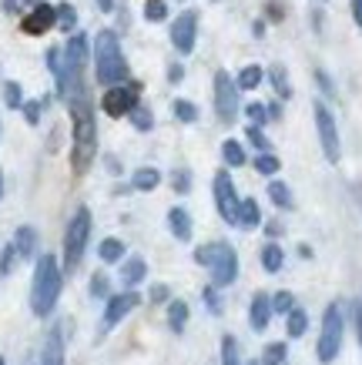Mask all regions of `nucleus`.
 Listing matches in <instances>:
<instances>
[{"label": "nucleus", "mask_w": 362, "mask_h": 365, "mask_svg": "<svg viewBox=\"0 0 362 365\" xmlns=\"http://www.w3.org/2000/svg\"><path fill=\"white\" fill-rule=\"evenodd\" d=\"M64 288V265L57 262V255L41 252L34 262V282H31V312L37 319H47L57 309Z\"/></svg>", "instance_id": "1"}, {"label": "nucleus", "mask_w": 362, "mask_h": 365, "mask_svg": "<svg viewBox=\"0 0 362 365\" xmlns=\"http://www.w3.org/2000/svg\"><path fill=\"white\" fill-rule=\"evenodd\" d=\"M71 108V121H74V134H71V168L74 175H84L94 158H98V124H94V111L91 101H74Z\"/></svg>", "instance_id": "2"}, {"label": "nucleus", "mask_w": 362, "mask_h": 365, "mask_svg": "<svg viewBox=\"0 0 362 365\" xmlns=\"http://www.w3.org/2000/svg\"><path fill=\"white\" fill-rule=\"evenodd\" d=\"M94 74L104 88L128 81V61L121 54V41L114 31H101L94 37Z\"/></svg>", "instance_id": "3"}, {"label": "nucleus", "mask_w": 362, "mask_h": 365, "mask_svg": "<svg viewBox=\"0 0 362 365\" xmlns=\"http://www.w3.org/2000/svg\"><path fill=\"white\" fill-rule=\"evenodd\" d=\"M195 262L211 272V285L215 288H228L238 278V252L228 242H208L195 248Z\"/></svg>", "instance_id": "4"}, {"label": "nucleus", "mask_w": 362, "mask_h": 365, "mask_svg": "<svg viewBox=\"0 0 362 365\" xmlns=\"http://www.w3.org/2000/svg\"><path fill=\"white\" fill-rule=\"evenodd\" d=\"M346 342V309L342 302H329L322 312V329H318V342H316V359L322 365H332L342 352Z\"/></svg>", "instance_id": "5"}, {"label": "nucleus", "mask_w": 362, "mask_h": 365, "mask_svg": "<svg viewBox=\"0 0 362 365\" xmlns=\"http://www.w3.org/2000/svg\"><path fill=\"white\" fill-rule=\"evenodd\" d=\"M91 208L88 205H77L74 215H71V222L64 228V275L77 272L81 262H84V252H88V242H91Z\"/></svg>", "instance_id": "6"}, {"label": "nucleus", "mask_w": 362, "mask_h": 365, "mask_svg": "<svg viewBox=\"0 0 362 365\" xmlns=\"http://www.w3.org/2000/svg\"><path fill=\"white\" fill-rule=\"evenodd\" d=\"M312 114H316V131H318V144H322V155L329 165H339L342 158V141H339V124H336V114L329 111L326 101H316L312 104Z\"/></svg>", "instance_id": "7"}, {"label": "nucleus", "mask_w": 362, "mask_h": 365, "mask_svg": "<svg viewBox=\"0 0 362 365\" xmlns=\"http://www.w3.org/2000/svg\"><path fill=\"white\" fill-rule=\"evenodd\" d=\"M141 104V84H134V81H124V84H114L101 94V108L108 118H128Z\"/></svg>", "instance_id": "8"}, {"label": "nucleus", "mask_w": 362, "mask_h": 365, "mask_svg": "<svg viewBox=\"0 0 362 365\" xmlns=\"http://www.w3.org/2000/svg\"><path fill=\"white\" fill-rule=\"evenodd\" d=\"M211 195H215V208H218L221 222L225 225H238V191H235V181H231L228 171H218L215 181H211Z\"/></svg>", "instance_id": "9"}, {"label": "nucleus", "mask_w": 362, "mask_h": 365, "mask_svg": "<svg viewBox=\"0 0 362 365\" xmlns=\"http://www.w3.org/2000/svg\"><path fill=\"white\" fill-rule=\"evenodd\" d=\"M215 114L221 124H235L238 118V84L228 71L215 74Z\"/></svg>", "instance_id": "10"}, {"label": "nucleus", "mask_w": 362, "mask_h": 365, "mask_svg": "<svg viewBox=\"0 0 362 365\" xmlns=\"http://www.w3.org/2000/svg\"><path fill=\"white\" fill-rule=\"evenodd\" d=\"M141 305V295L138 292H118V295H111L108 302H104V319H101V335L111 332L118 322H124L128 315H131L134 309Z\"/></svg>", "instance_id": "11"}, {"label": "nucleus", "mask_w": 362, "mask_h": 365, "mask_svg": "<svg viewBox=\"0 0 362 365\" xmlns=\"http://www.w3.org/2000/svg\"><path fill=\"white\" fill-rule=\"evenodd\" d=\"M198 41V14L195 11H181V17L171 21V47L178 54H191Z\"/></svg>", "instance_id": "12"}, {"label": "nucleus", "mask_w": 362, "mask_h": 365, "mask_svg": "<svg viewBox=\"0 0 362 365\" xmlns=\"http://www.w3.org/2000/svg\"><path fill=\"white\" fill-rule=\"evenodd\" d=\"M57 24V4H37L34 11L24 14V21H21V31L27 34V37H41V34H47L51 27Z\"/></svg>", "instance_id": "13"}, {"label": "nucleus", "mask_w": 362, "mask_h": 365, "mask_svg": "<svg viewBox=\"0 0 362 365\" xmlns=\"http://www.w3.org/2000/svg\"><path fill=\"white\" fill-rule=\"evenodd\" d=\"M64 329L67 322H54L41 345V365H64Z\"/></svg>", "instance_id": "14"}, {"label": "nucleus", "mask_w": 362, "mask_h": 365, "mask_svg": "<svg viewBox=\"0 0 362 365\" xmlns=\"http://www.w3.org/2000/svg\"><path fill=\"white\" fill-rule=\"evenodd\" d=\"M91 61V44H88V34L74 31L67 37L64 44V64L67 67H77V71H84V64Z\"/></svg>", "instance_id": "15"}, {"label": "nucleus", "mask_w": 362, "mask_h": 365, "mask_svg": "<svg viewBox=\"0 0 362 365\" xmlns=\"http://www.w3.org/2000/svg\"><path fill=\"white\" fill-rule=\"evenodd\" d=\"M268 322H272V295L268 292H255L252 305H248V325H252V332H265Z\"/></svg>", "instance_id": "16"}, {"label": "nucleus", "mask_w": 362, "mask_h": 365, "mask_svg": "<svg viewBox=\"0 0 362 365\" xmlns=\"http://www.w3.org/2000/svg\"><path fill=\"white\" fill-rule=\"evenodd\" d=\"M14 248H17V255H21V262H37V248H41V238H37V228L34 225H21L17 232H14Z\"/></svg>", "instance_id": "17"}, {"label": "nucleus", "mask_w": 362, "mask_h": 365, "mask_svg": "<svg viewBox=\"0 0 362 365\" xmlns=\"http://www.w3.org/2000/svg\"><path fill=\"white\" fill-rule=\"evenodd\" d=\"M144 278H148V262L141 255H131V258L121 262V285H124V292H134Z\"/></svg>", "instance_id": "18"}, {"label": "nucleus", "mask_w": 362, "mask_h": 365, "mask_svg": "<svg viewBox=\"0 0 362 365\" xmlns=\"http://www.w3.org/2000/svg\"><path fill=\"white\" fill-rule=\"evenodd\" d=\"M168 228H171V235H175L178 242H191V235H195V222H191L188 208L175 205V208L168 211Z\"/></svg>", "instance_id": "19"}, {"label": "nucleus", "mask_w": 362, "mask_h": 365, "mask_svg": "<svg viewBox=\"0 0 362 365\" xmlns=\"http://www.w3.org/2000/svg\"><path fill=\"white\" fill-rule=\"evenodd\" d=\"M258 262H262V268L268 272V275H278V272H282V265H286V252H282V245H278V242H265L262 252H258Z\"/></svg>", "instance_id": "20"}, {"label": "nucleus", "mask_w": 362, "mask_h": 365, "mask_svg": "<svg viewBox=\"0 0 362 365\" xmlns=\"http://www.w3.org/2000/svg\"><path fill=\"white\" fill-rule=\"evenodd\" d=\"M188 319H191V309H188L185 299H171L168 302V329L175 335H181L188 329Z\"/></svg>", "instance_id": "21"}, {"label": "nucleus", "mask_w": 362, "mask_h": 365, "mask_svg": "<svg viewBox=\"0 0 362 365\" xmlns=\"http://www.w3.org/2000/svg\"><path fill=\"white\" fill-rule=\"evenodd\" d=\"M124 255H128V248H124L121 238H101L98 258L104 262V265H118V262H124Z\"/></svg>", "instance_id": "22"}, {"label": "nucleus", "mask_w": 362, "mask_h": 365, "mask_svg": "<svg viewBox=\"0 0 362 365\" xmlns=\"http://www.w3.org/2000/svg\"><path fill=\"white\" fill-rule=\"evenodd\" d=\"M258 225H262V211H258V201H255V198H241V205H238V228L252 232V228H258Z\"/></svg>", "instance_id": "23"}, {"label": "nucleus", "mask_w": 362, "mask_h": 365, "mask_svg": "<svg viewBox=\"0 0 362 365\" xmlns=\"http://www.w3.org/2000/svg\"><path fill=\"white\" fill-rule=\"evenodd\" d=\"M268 201H272L275 208H282V211H288L292 205H296L292 188H288L286 181H278V178H272V181H268Z\"/></svg>", "instance_id": "24"}, {"label": "nucleus", "mask_w": 362, "mask_h": 365, "mask_svg": "<svg viewBox=\"0 0 362 365\" xmlns=\"http://www.w3.org/2000/svg\"><path fill=\"white\" fill-rule=\"evenodd\" d=\"M161 185V171L158 168H138L131 175V188L134 191H154Z\"/></svg>", "instance_id": "25"}, {"label": "nucleus", "mask_w": 362, "mask_h": 365, "mask_svg": "<svg viewBox=\"0 0 362 365\" xmlns=\"http://www.w3.org/2000/svg\"><path fill=\"white\" fill-rule=\"evenodd\" d=\"M306 332H308V312L296 305V309L286 315V335L288 339H302Z\"/></svg>", "instance_id": "26"}, {"label": "nucleus", "mask_w": 362, "mask_h": 365, "mask_svg": "<svg viewBox=\"0 0 362 365\" xmlns=\"http://www.w3.org/2000/svg\"><path fill=\"white\" fill-rule=\"evenodd\" d=\"M262 81H265V71L258 64H245L238 71V78H235V84H238V91H255V88H262Z\"/></svg>", "instance_id": "27"}, {"label": "nucleus", "mask_w": 362, "mask_h": 365, "mask_svg": "<svg viewBox=\"0 0 362 365\" xmlns=\"http://www.w3.org/2000/svg\"><path fill=\"white\" fill-rule=\"evenodd\" d=\"M221 158H225V165H228V168H245V161H248V155H245L241 141H235V138L221 141Z\"/></svg>", "instance_id": "28"}, {"label": "nucleus", "mask_w": 362, "mask_h": 365, "mask_svg": "<svg viewBox=\"0 0 362 365\" xmlns=\"http://www.w3.org/2000/svg\"><path fill=\"white\" fill-rule=\"evenodd\" d=\"M268 81H272L275 94H278L282 101L292 98V81H288V74H286V67H282V64H275L272 71H268Z\"/></svg>", "instance_id": "29"}, {"label": "nucleus", "mask_w": 362, "mask_h": 365, "mask_svg": "<svg viewBox=\"0 0 362 365\" xmlns=\"http://www.w3.org/2000/svg\"><path fill=\"white\" fill-rule=\"evenodd\" d=\"M286 359H288V345L286 342H268L262 349V359H258V362L262 365H286Z\"/></svg>", "instance_id": "30"}, {"label": "nucleus", "mask_w": 362, "mask_h": 365, "mask_svg": "<svg viewBox=\"0 0 362 365\" xmlns=\"http://www.w3.org/2000/svg\"><path fill=\"white\" fill-rule=\"evenodd\" d=\"M24 88L17 84V81H4V104L11 108V111H21L24 108Z\"/></svg>", "instance_id": "31"}, {"label": "nucleus", "mask_w": 362, "mask_h": 365, "mask_svg": "<svg viewBox=\"0 0 362 365\" xmlns=\"http://www.w3.org/2000/svg\"><path fill=\"white\" fill-rule=\"evenodd\" d=\"M255 171L265 178H275L278 171H282V161H278V155H272V151H265V155L255 158Z\"/></svg>", "instance_id": "32"}, {"label": "nucleus", "mask_w": 362, "mask_h": 365, "mask_svg": "<svg viewBox=\"0 0 362 365\" xmlns=\"http://www.w3.org/2000/svg\"><path fill=\"white\" fill-rule=\"evenodd\" d=\"M221 365H241V349L235 335H225L221 339Z\"/></svg>", "instance_id": "33"}, {"label": "nucleus", "mask_w": 362, "mask_h": 365, "mask_svg": "<svg viewBox=\"0 0 362 365\" xmlns=\"http://www.w3.org/2000/svg\"><path fill=\"white\" fill-rule=\"evenodd\" d=\"M171 114H175L181 124H195L198 121V104H191V101L178 98L175 104H171Z\"/></svg>", "instance_id": "34"}, {"label": "nucleus", "mask_w": 362, "mask_h": 365, "mask_svg": "<svg viewBox=\"0 0 362 365\" xmlns=\"http://www.w3.org/2000/svg\"><path fill=\"white\" fill-rule=\"evenodd\" d=\"M128 121L134 124V131H141V134H144V131H151V128H154V114L148 111L144 104H138V108H134V111L128 114Z\"/></svg>", "instance_id": "35"}, {"label": "nucleus", "mask_w": 362, "mask_h": 365, "mask_svg": "<svg viewBox=\"0 0 362 365\" xmlns=\"http://www.w3.org/2000/svg\"><path fill=\"white\" fill-rule=\"evenodd\" d=\"M44 108H47V98L44 101H24V108H21L24 121L31 124V128H37V124H41V114H44Z\"/></svg>", "instance_id": "36"}, {"label": "nucleus", "mask_w": 362, "mask_h": 365, "mask_svg": "<svg viewBox=\"0 0 362 365\" xmlns=\"http://www.w3.org/2000/svg\"><path fill=\"white\" fill-rule=\"evenodd\" d=\"M292 309H296V295L286 292V288H282V292H275L272 295V315H288Z\"/></svg>", "instance_id": "37"}, {"label": "nucleus", "mask_w": 362, "mask_h": 365, "mask_svg": "<svg viewBox=\"0 0 362 365\" xmlns=\"http://www.w3.org/2000/svg\"><path fill=\"white\" fill-rule=\"evenodd\" d=\"M144 21H148V24L168 21V4H165V0H148V4H144Z\"/></svg>", "instance_id": "38"}, {"label": "nucleus", "mask_w": 362, "mask_h": 365, "mask_svg": "<svg viewBox=\"0 0 362 365\" xmlns=\"http://www.w3.org/2000/svg\"><path fill=\"white\" fill-rule=\"evenodd\" d=\"M57 24H61L64 31H74V27H77V11H74V4H67V0H61V4H57Z\"/></svg>", "instance_id": "39"}, {"label": "nucleus", "mask_w": 362, "mask_h": 365, "mask_svg": "<svg viewBox=\"0 0 362 365\" xmlns=\"http://www.w3.org/2000/svg\"><path fill=\"white\" fill-rule=\"evenodd\" d=\"M201 302H205V309H208L211 315H221V312H225V305H221V295H218V288H215V285H205V288H201Z\"/></svg>", "instance_id": "40"}, {"label": "nucleus", "mask_w": 362, "mask_h": 365, "mask_svg": "<svg viewBox=\"0 0 362 365\" xmlns=\"http://www.w3.org/2000/svg\"><path fill=\"white\" fill-rule=\"evenodd\" d=\"M44 61H47V71H51V74H54V81H57V78H61V71H64V51H61V47H47Z\"/></svg>", "instance_id": "41"}, {"label": "nucleus", "mask_w": 362, "mask_h": 365, "mask_svg": "<svg viewBox=\"0 0 362 365\" xmlns=\"http://www.w3.org/2000/svg\"><path fill=\"white\" fill-rule=\"evenodd\" d=\"M17 262H21V255H17L14 242H11V245H4V252H0V275H11Z\"/></svg>", "instance_id": "42"}, {"label": "nucleus", "mask_w": 362, "mask_h": 365, "mask_svg": "<svg viewBox=\"0 0 362 365\" xmlns=\"http://www.w3.org/2000/svg\"><path fill=\"white\" fill-rule=\"evenodd\" d=\"M245 118L252 121V128H262L265 121H272V118H268V108H265V104H258V101H252V104L245 108Z\"/></svg>", "instance_id": "43"}, {"label": "nucleus", "mask_w": 362, "mask_h": 365, "mask_svg": "<svg viewBox=\"0 0 362 365\" xmlns=\"http://www.w3.org/2000/svg\"><path fill=\"white\" fill-rule=\"evenodd\" d=\"M91 295H94V299H104V302L111 299V278L104 275V272H98V275L91 278Z\"/></svg>", "instance_id": "44"}, {"label": "nucleus", "mask_w": 362, "mask_h": 365, "mask_svg": "<svg viewBox=\"0 0 362 365\" xmlns=\"http://www.w3.org/2000/svg\"><path fill=\"white\" fill-rule=\"evenodd\" d=\"M245 138H248V144H252V148H258V155H265V151H272V144H268V138H265L262 128H252V124H248V131H245Z\"/></svg>", "instance_id": "45"}, {"label": "nucleus", "mask_w": 362, "mask_h": 365, "mask_svg": "<svg viewBox=\"0 0 362 365\" xmlns=\"http://www.w3.org/2000/svg\"><path fill=\"white\" fill-rule=\"evenodd\" d=\"M171 185H175L178 195H188V191H191V171H185V168H178L175 175H171Z\"/></svg>", "instance_id": "46"}, {"label": "nucleus", "mask_w": 362, "mask_h": 365, "mask_svg": "<svg viewBox=\"0 0 362 365\" xmlns=\"http://www.w3.org/2000/svg\"><path fill=\"white\" fill-rule=\"evenodd\" d=\"M148 299H151V305H165V302H171V288L168 285H151Z\"/></svg>", "instance_id": "47"}, {"label": "nucleus", "mask_w": 362, "mask_h": 365, "mask_svg": "<svg viewBox=\"0 0 362 365\" xmlns=\"http://www.w3.org/2000/svg\"><path fill=\"white\" fill-rule=\"evenodd\" d=\"M316 81H318V91H322L326 98H336V84H332V78L326 71H316Z\"/></svg>", "instance_id": "48"}, {"label": "nucleus", "mask_w": 362, "mask_h": 365, "mask_svg": "<svg viewBox=\"0 0 362 365\" xmlns=\"http://www.w3.org/2000/svg\"><path fill=\"white\" fill-rule=\"evenodd\" d=\"M181 78H185V67H181V64H171V67H168V81H171V84H178Z\"/></svg>", "instance_id": "49"}, {"label": "nucleus", "mask_w": 362, "mask_h": 365, "mask_svg": "<svg viewBox=\"0 0 362 365\" xmlns=\"http://www.w3.org/2000/svg\"><path fill=\"white\" fill-rule=\"evenodd\" d=\"M352 315H356V332H359V345H362V302L352 305Z\"/></svg>", "instance_id": "50"}, {"label": "nucleus", "mask_w": 362, "mask_h": 365, "mask_svg": "<svg viewBox=\"0 0 362 365\" xmlns=\"http://www.w3.org/2000/svg\"><path fill=\"white\" fill-rule=\"evenodd\" d=\"M265 235H268V242H275V238L282 235V225H278V222H268V225H265Z\"/></svg>", "instance_id": "51"}, {"label": "nucleus", "mask_w": 362, "mask_h": 365, "mask_svg": "<svg viewBox=\"0 0 362 365\" xmlns=\"http://www.w3.org/2000/svg\"><path fill=\"white\" fill-rule=\"evenodd\" d=\"M265 108H268V118H272V121H278V118H282V104H278V101L265 104Z\"/></svg>", "instance_id": "52"}, {"label": "nucleus", "mask_w": 362, "mask_h": 365, "mask_svg": "<svg viewBox=\"0 0 362 365\" xmlns=\"http://www.w3.org/2000/svg\"><path fill=\"white\" fill-rule=\"evenodd\" d=\"M352 21L362 27V0H352Z\"/></svg>", "instance_id": "53"}, {"label": "nucleus", "mask_w": 362, "mask_h": 365, "mask_svg": "<svg viewBox=\"0 0 362 365\" xmlns=\"http://www.w3.org/2000/svg\"><path fill=\"white\" fill-rule=\"evenodd\" d=\"M94 4H98L101 14H111V11H114V0H94Z\"/></svg>", "instance_id": "54"}, {"label": "nucleus", "mask_w": 362, "mask_h": 365, "mask_svg": "<svg viewBox=\"0 0 362 365\" xmlns=\"http://www.w3.org/2000/svg\"><path fill=\"white\" fill-rule=\"evenodd\" d=\"M104 161H108V171H111V175H118V171H121V168H118V158H104Z\"/></svg>", "instance_id": "55"}, {"label": "nucleus", "mask_w": 362, "mask_h": 365, "mask_svg": "<svg viewBox=\"0 0 362 365\" xmlns=\"http://www.w3.org/2000/svg\"><path fill=\"white\" fill-rule=\"evenodd\" d=\"M17 4H21V7H27V11H34V7H37V4H44V0H17Z\"/></svg>", "instance_id": "56"}, {"label": "nucleus", "mask_w": 362, "mask_h": 365, "mask_svg": "<svg viewBox=\"0 0 362 365\" xmlns=\"http://www.w3.org/2000/svg\"><path fill=\"white\" fill-rule=\"evenodd\" d=\"M252 31H255V37H262V34H265V21H255Z\"/></svg>", "instance_id": "57"}, {"label": "nucleus", "mask_w": 362, "mask_h": 365, "mask_svg": "<svg viewBox=\"0 0 362 365\" xmlns=\"http://www.w3.org/2000/svg\"><path fill=\"white\" fill-rule=\"evenodd\" d=\"M0 198H4V171H0Z\"/></svg>", "instance_id": "58"}, {"label": "nucleus", "mask_w": 362, "mask_h": 365, "mask_svg": "<svg viewBox=\"0 0 362 365\" xmlns=\"http://www.w3.org/2000/svg\"><path fill=\"white\" fill-rule=\"evenodd\" d=\"M0 365H7V359H4V355H0Z\"/></svg>", "instance_id": "59"}, {"label": "nucleus", "mask_w": 362, "mask_h": 365, "mask_svg": "<svg viewBox=\"0 0 362 365\" xmlns=\"http://www.w3.org/2000/svg\"><path fill=\"white\" fill-rule=\"evenodd\" d=\"M248 365H262V362H248Z\"/></svg>", "instance_id": "60"}]
</instances>
